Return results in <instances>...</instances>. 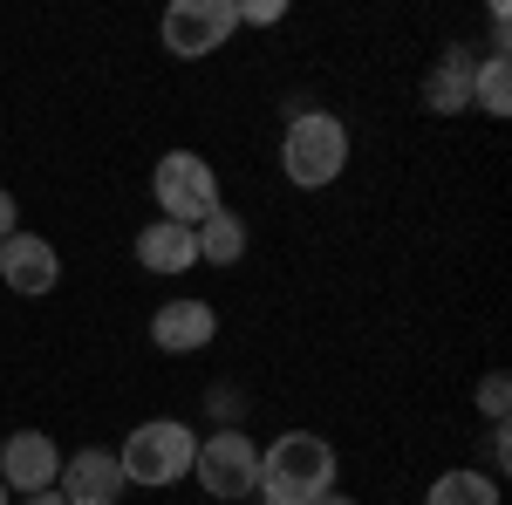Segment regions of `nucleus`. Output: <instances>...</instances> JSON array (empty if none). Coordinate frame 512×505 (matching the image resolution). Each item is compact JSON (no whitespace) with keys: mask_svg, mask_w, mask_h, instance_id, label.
I'll return each mask as SVG.
<instances>
[{"mask_svg":"<svg viewBox=\"0 0 512 505\" xmlns=\"http://www.w3.org/2000/svg\"><path fill=\"white\" fill-rule=\"evenodd\" d=\"M335 492V444L315 430H280L260 451V505H308Z\"/></svg>","mask_w":512,"mask_h":505,"instance_id":"1","label":"nucleus"},{"mask_svg":"<svg viewBox=\"0 0 512 505\" xmlns=\"http://www.w3.org/2000/svg\"><path fill=\"white\" fill-rule=\"evenodd\" d=\"M342 164H349V123L335 117V110H301V117L287 123V137H280V171H287V185L321 192V185L342 178Z\"/></svg>","mask_w":512,"mask_h":505,"instance_id":"2","label":"nucleus"},{"mask_svg":"<svg viewBox=\"0 0 512 505\" xmlns=\"http://www.w3.org/2000/svg\"><path fill=\"white\" fill-rule=\"evenodd\" d=\"M192 458H198V437H192V424H178V417H151V424H137L130 437H123V451H117L123 485H144V492L192 478Z\"/></svg>","mask_w":512,"mask_h":505,"instance_id":"3","label":"nucleus"},{"mask_svg":"<svg viewBox=\"0 0 512 505\" xmlns=\"http://www.w3.org/2000/svg\"><path fill=\"white\" fill-rule=\"evenodd\" d=\"M151 198H158V212L171 226H198V219H212L226 205L219 198V171L198 151H164L158 171H151Z\"/></svg>","mask_w":512,"mask_h":505,"instance_id":"4","label":"nucleus"},{"mask_svg":"<svg viewBox=\"0 0 512 505\" xmlns=\"http://www.w3.org/2000/svg\"><path fill=\"white\" fill-rule=\"evenodd\" d=\"M192 471H198V485H205L219 505L253 499V492H260V444H253L246 430L226 424V430H212V437H198Z\"/></svg>","mask_w":512,"mask_h":505,"instance_id":"5","label":"nucleus"},{"mask_svg":"<svg viewBox=\"0 0 512 505\" xmlns=\"http://www.w3.org/2000/svg\"><path fill=\"white\" fill-rule=\"evenodd\" d=\"M233 28H239L233 0H171V7H164V48H171L178 62H205V55H219Z\"/></svg>","mask_w":512,"mask_h":505,"instance_id":"6","label":"nucleus"},{"mask_svg":"<svg viewBox=\"0 0 512 505\" xmlns=\"http://www.w3.org/2000/svg\"><path fill=\"white\" fill-rule=\"evenodd\" d=\"M55 471H62V451H55V437L48 430H14V437H0V485L7 492H48L55 485Z\"/></svg>","mask_w":512,"mask_h":505,"instance_id":"7","label":"nucleus"},{"mask_svg":"<svg viewBox=\"0 0 512 505\" xmlns=\"http://www.w3.org/2000/svg\"><path fill=\"white\" fill-rule=\"evenodd\" d=\"M55 492L69 505H117L130 485H123L117 451H76V458H62V471H55Z\"/></svg>","mask_w":512,"mask_h":505,"instance_id":"8","label":"nucleus"},{"mask_svg":"<svg viewBox=\"0 0 512 505\" xmlns=\"http://www.w3.org/2000/svg\"><path fill=\"white\" fill-rule=\"evenodd\" d=\"M0 280L14 287V294H55V280H62V253L35 233H7L0 239Z\"/></svg>","mask_w":512,"mask_h":505,"instance_id":"9","label":"nucleus"},{"mask_svg":"<svg viewBox=\"0 0 512 505\" xmlns=\"http://www.w3.org/2000/svg\"><path fill=\"white\" fill-rule=\"evenodd\" d=\"M212 335H219V314L205 301H164L151 314V342L164 355H198V349H212Z\"/></svg>","mask_w":512,"mask_h":505,"instance_id":"10","label":"nucleus"},{"mask_svg":"<svg viewBox=\"0 0 512 505\" xmlns=\"http://www.w3.org/2000/svg\"><path fill=\"white\" fill-rule=\"evenodd\" d=\"M472 76H478V55H472V48H444V62L424 76V103H431L437 117L472 110Z\"/></svg>","mask_w":512,"mask_h":505,"instance_id":"11","label":"nucleus"},{"mask_svg":"<svg viewBox=\"0 0 512 505\" xmlns=\"http://www.w3.org/2000/svg\"><path fill=\"white\" fill-rule=\"evenodd\" d=\"M137 267H144V273H185V267H198V239H192V226L151 219V226L137 233Z\"/></svg>","mask_w":512,"mask_h":505,"instance_id":"12","label":"nucleus"},{"mask_svg":"<svg viewBox=\"0 0 512 505\" xmlns=\"http://www.w3.org/2000/svg\"><path fill=\"white\" fill-rule=\"evenodd\" d=\"M192 239H198V260H212V267H233L239 253H246V219L219 205L212 219H198V226H192Z\"/></svg>","mask_w":512,"mask_h":505,"instance_id":"13","label":"nucleus"},{"mask_svg":"<svg viewBox=\"0 0 512 505\" xmlns=\"http://www.w3.org/2000/svg\"><path fill=\"white\" fill-rule=\"evenodd\" d=\"M424 505H499V478H485V471H444L431 492H424Z\"/></svg>","mask_w":512,"mask_h":505,"instance_id":"14","label":"nucleus"},{"mask_svg":"<svg viewBox=\"0 0 512 505\" xmlns=\"http://www.w3.org/2000/svg\"><path fill=\"white\" fill-rule=\"evenodd\" d=\"M472 110H485V117H512V62L506 55H485V62H478Z\"/></svg>","mask_w":512,"mask_h":505,"instance_id":"15","label":"nucleus"},{"mask_svg":"<svg viewBox=\"0 0 512 505\" xmlns=\"http://www.w3.org/2000/svg\"><path fill=\"white\" fill-rule=\"evenodd\" d=\"M506 403H512V376H506V369H492V376L478 383V410H485L492 424H506Z\"/></svg>","mask_w":512,"mask_h":505,"instance_id":"16","label":"nucleus"},{"mask_svg":"<svg viewBox=\"0 0 512 505\" xmlns=\"http://www.w3.org/2000/svg\"><path fill=\"white\" fill-rule=\"evenodd\" d=\"M280 14H287L280 0H246V7H239V21H246V28H274Z\"/></svg>","mask_w":512,"mask_h":505,"instance_id":"17","label":"nucleus"},{"mask_svg":"<svg viewBox=\"0 0 512 505\" xmlns=\"http://www.w3.org/2000/svg\"><path fill=\"white\" fill-rule=\"evenodd\" d=\"M485 444H492V465L506 471V458H512V430H506V424H492V437H485Z\"/></svg>","mask_w":512,"mask_h":505,"instance_id":"18","label":"nucleus"},{"mask_svg":"<svg viewBox=\"0 0 512 505\" xmlns=\"http://www.w3.org/2000/svg\"><path fill=\"white\" fill-rule=\"evenodd\" d=\"M14 219H21V212H14V192H7V185H0V239H7V233H21V226H14Z\"/></svg>","mask_w":512,"mask_h":505,"instance_id":"19","label":"nucleus"},{"mask_svg":"<svg viewBox=\"0 0 512 505\" xmlns=\"http://www.w3.org/2000/svg\"><path fill=\"white\" fill-rule=\"evenodd\" d=\"M21 505H69V499H62V492L48 485V492H28V499H21Z\"/></svg>","mask_w":512,"mask_h":505,"instance_id":"20","label":"nucleus"},{"mask_svg":"<svg viewBox=\"0 0 512 505\" xmlns=\"http://www.w3.org/2000/svg\"><path fill=\"white\" fill-rule=\"evenodd\" d=\"M308 505H355V499H342V492H321V499H308Z\"/></svg>","mask_w":512,"mask_h":505,"instance_id":"21","label":"nucleus"},{"mask_svg":"<svg viewBox=\"0 0 512 505\" xmlns=\"http://www.w3.org/2000/svg\"><path fill=\"white\" fill-rule=\"evenodd\" d=\"M0 505H14V492H7V485H0Z\"/></svg>","mask_w":512,"mask_h":505,"instance_id":"22","label":"nucleus"},{"mask_svg":"<svg viewBox=\"0 0 512 505\" xmlns=\"http://www.w3.org/2000/svg\"><path fill=\"white\" fill-rule=\"evenodd\" d=\"M253 505H260V499H253Z\"/></svg>","mask_w":512,"mask_h":505,"instance_id":"23","label":"nucleus"}]
</instances>
